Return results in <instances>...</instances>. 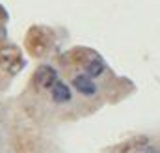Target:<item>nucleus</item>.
<instances>
[{"label":"nucleus","mask_w":160,"mask_h":153,"mask_svg":"<svg viewBox=\"0 0 160 153\" xmlns=\"http://www.w3.org/2000/svg\"><path fill=\"white\" fill-rule=\"evenodd\" d=\"M73 86L78 90L82 95H93V93L97 92V86H95V82L91 80V76H89V75H78V76H75Z\"/></svg>","instance_id":"nucleus-2"},{"label":"nucleus","mask_w":160,"mask_h":153,"mask_svg":"<svg viewBox=\"0 0 160 153\" xmlns=\"http://www.w3.org/2000/svg\"><path fill=\"white\" fill-rule=\"evenodd\" d=\"M36 84L41 88H52L56 82H58V73L54 67L50 66H41L39 69L36 71Z\"/></svg>","instance_id":"nucleus-1"},{"label":"nucleus","mask_w":160,"mask_h":153,"mask_svg":"<svg viewBox=\"0 0 160 153\" xmlns=\"http://www.w3.org/2000/svg\"><path fill=\"white\" fill-rule=\"evenodd\" d=\"M143 153H160V148H149V150H145Z\"/></svg>","instance_id":"nucleus-5"},{"label":"nucleus","mask_w":160,"mask_h":153,"mask_svg":"<svg viewBox=\"0 0 160 153\" xmlns=\"http://www.w3.org/2000/svg\"><path fill=\"white\" fill-rule=\"evenodd\" d=\"M50 95H52L54 103H67L71 99V90L65 82H56L50 88Z\"/></svg>","instance_id":"nucleus-3"},{"label":"nucleus","mask_w":160,"mask_h":153,"mask_svg":"<svg viewBox=\"0 0 160 153\" xmlns=\"http://www.w3.org/2000/svg\"><path fill=\"white\" fill-rule=\"evenodd\" d=\"M102 71H104V64H102V60H99V58L91 60V62L86 66V73L89 76H99Z\"/></svg>","instance_id":"nucleus-4"}]
</instances>
